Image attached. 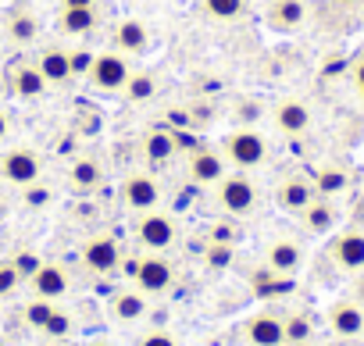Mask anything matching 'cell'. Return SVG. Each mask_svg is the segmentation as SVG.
<instances>
[{
	"instance_id": "obj_38",
	"label": "cell",
	"mask_w": 364,
	"mask_h": 346,
	"mask_svg": "<svg viewBox=\"0 0 364 346\" xmlns=\"http://www.w3.org/2000/svg\"><path fill=\"white\" fill-rule=\"evenodd\" d=\"M136 346H178V335L175 332H164V328H150L136 339Z\"/></svg>"
},
{
	"instance_id": "obj_20",
	"label": "cell",
	"mask_w": 364,
	"mask_h": 346,
	"mask_svg": "<svg viewBox=\"0 0 364 346\" xmlns=\"http://www.w3.org/2000/svg\"><path fill=\"white\" fill-rule=\"evenodd\" d=\"M307 18V0H272V8L264 15L272 33H293Z\"/></svg>"
},
{
	"instance_id": "obj_44",
	"label": "cell",
	"mask_w": 364,
	"mask_h": 346,
	"mask_svg": "<svg viewBox=\"0 0 364 346\" xmlns=\"http://www.w3.org/2000/svg\"><path fill=\"white\" fill-rule=\"evenodd\" d=\"M353 300L364 307V271H360V282H357V293H353Z\"/></svg>"
},
{
	"instance_id": "obj_18",
	"label": "cell",
	"mask_w": 364,
	"mask_h": 346,
	"mask_svg": "<svg viewBox=\"0 0 364 346\" xmlns=\"http://www.w3.org/2000/svg\"><path fill=\"white\" fill-rule=\"evenodd\" d=\"M250 293L257 296V300H282V296H289L293 289H296V282H293V275H282V271H272L268 264H261L257 271H250Z\"/></svg>"
},
{
	"instance_id": "obj_11",
	"label": "cell",
	"mask_w": 364,
	"mask_h": 346,
	"mask_svg": "<svg viewBox=\"0 0 364 346\" xmlns=\"http://www.w3.org/2000/svg\"><path fill=\"white\" fill-rule=\"evenodd\" d=\"M272 121H275V129H279L282 136H304V132L311 129V121H314V111H311V104L300 100V97H282V100L272 107Z\"/></svg>"
},
{
	"instance_id": "obj_6",
	"label": "cell",
	"mask_w": 364,
	"mask_h": 346,
	"mask_svg": "<svg viewBox=\"0 0 364 346\" xmlns=\"http://www.w3.org/2000/svg\"><path fill=\"white\" fill-rule=\"evenodd\" d=\"M122 247H118V239L111 236V232H97V236H90L86 243H82V250H79V261H82V268L90 271V275H111V271H118V264H122Z\"/></svg>"
},
{
	"instance_id": "obj_1",
	"label": "cell",
	"mask_w": 364,
	"mask_h": 346,
	"mask_svg": "<svg viewBox=\"0 0 364 346\" xmlns=\"http://www.w3.org/2000/svg\"><path fill=\"white\" fill-rule=\"evenodd\" d=\"M132 236H136V243H139L143 250L161 254V250H168V247L178 239V225H175L171 215H164V211L154 207V211H143V215L136 218Z\"/></svg>"
},
{
	"instance_id": "obj_41",
	"label": "cell",
	"mask_w": 364,
	"mask_h": 346,
	"mask_svg": "<svg viewBox=\"0 0 364 346\" xmlns=\"http://www.w3.org/2000/svg\"><path fill=\"white\" fill-rule=\"evenodd\" d=\"M350 75H353V90L360 93V100H364V54L353 61V68H350Z\"/></svg>"
},
{
	"instance_id": "obj_31",
	"label": "cell",
	"mask_w": 364,
	"mask_h": 346,
	"mask_svg": "<svg viewBox=\"0 0 364 346\" xmlns=\"http://www.w3.org/2000/svg\"><path fill=\"white\" fill-rule=\"evenodd\" d=\"M200 11L218 22H236L247 11V0H200Z\"/></svg>"
},
{
	"instance_id": "obj_24",
	"label": "cell",
	"mask_w": 364,
	"mask_h": 346,
	"mask_svg": "<svg viewBox=\"0 0 364 346\" xmlns=\"http://www.w3.org/2000/svg\"><path fill=\"white\" fill-rule=\"evenodd\" d=\"M150 47V36H146V26L136 22V18H122L114 26V50L125 54V58H136Z\"/></svg>"
},
{
	"instance_id": "obj_9",
	"label": "cell",
	"mask_w": 364,
	"mask_h": 346,
	"mask_svg": "<svg viewBox=\"0 0 364 346\" xmlns=\"http://www.w3.org/2000/svg\"><path fill=\"white\" fill-rule=\"evenodd\" d=\"M328 261L346 271V275H360L364 271V229H343L328 239Z\"/></svg>"
},
{
	"instance_id": "obj_5",
	"label": "cell",
	"mask_w": 364,
	"mask_h": 346,
	"mask_svg": "<svg viewBox=\"0 0 364 346\" xmlns=\"http://www.w3.org/2000/svg\"><path fill=\"white\" fill-rule=\"evenodd\" d=\"M215 200L229 218H243L257 207V186H254L250 175H225L215 186Z\"/></svg>"
},
{
	"instance_id": "obj_23",
	"label": "cell",
	"mask_w": 364,
	"mask_h": 346,
	"mask_svg": "<svg viewBox=\"0 0 364 346\" xmlns=\"http://www.w3.org/2000/svg\"><path fill=\"white\" fill-rule=\"evenodd\" d=\"M36 68L43 72L47 86H65V82L75 79V75H72V58H68V50H61V47H47V50H40Z\"/></svg>"
},
{
	"instance_id": "obj_2",
	"label": "cell",
	"mask_w": 364,
	"mask_h": 346,
	"mask_svg": "<svg viewBox=\"0 0 364 346\" xmlns=\"http://www.w3.org/2000/svg\"><path fill=\"white\" fill-rule=\"evenodd\" d=\"M43 175V161L33 146H8L4 153H0V179L26 190L33 183H40Z\"/></svg>"
},
{
	"instance_id": "obj_42",
	"label": "cell",
	"mask_w": 364,
	"mask_h": 346,
	"mask_svg": "<svg viewBox=\"0 0 364 346\" xmlns=\"http://www.w3.org/2000/svg\"><path fill=\"white\" fill-rule=\"evenodd\" d=\"M61 8H97V0H58Z\"/></svg>"
},
{
	"instance_id": "obj_3",
	"label": "cell",
	"mask_w": 364,
	"mask_h": 346,
	"mask_svg": "<svg viewBox=\"0 0 364 346\" xmlns=\"http://www.w3.org/2000/svg\"><path fill=\"white\" fill-rule=\"evenodd\" d=\"M222 153H225L240 171H247V168H261V164L268 161V139H264L257 129H236V132L225 136Z\"/></svg>"
},
{
	"instance_id": "obj_14",
	"label": "cell",
	"mask_w": 364,
	"mask_h": 346,
	"mask_svg": "<svg viewBox=\"0 0 364 346\" xmlns=\"http://www.w3.org/2000/svg\"><path fill=\"white\" fill-rule=\"evenodd\" d=\"M146 310H150V296L139 293L136 286H132V289H118V293L107 300V318L118 321V325H136V321L146 318Z\"/></svg>"
},
{
	"instance_id": "obj_37",
	"label": "cell",
	"mask_w": 364,
	"mask_h": 346,
	"mask_svg": "<svg viewBox=\"0 0 364 346\" xmlns=\"http://www.w3.org/2000/svg\"><path fill=\"white\" fill-rule=\"evenodd\" d=\"M208 239H211V243H232V247H236V243H240V229H236L232 222H215V225L208 229Z\"/></svg>"
},
{
	"instance_id": "obj_33",
	"label": "cell",
	"mask_w": 364,
	"mask_h": 346,
	"mask_svg": "<svg viewBox=\"0 0 364 346\" xmlns=\"http://www.w3.org/2000/svg\"><path fill=\"white\" fill-rule=\"evenodd\" d=\"M54 307H58L54 300H40V296H33V300L22 307V321H26L29 328H36V332H40V328L47 325V318H50V310H54Z\"/></svg>"
},
{
	"instance_id": "obj_30",
	"label": "cell",
	"mask_w": 364,
	"mask_h": 346,
	"mask_svg": "<svg viewBox=\"0 0 364 346\" xmlns=\"http://www.w3.org/2000/svg\"><path fill=\"white\" fill-rule=\"evenodd\" d=\"M154 93H157V79H154L150 72H132L129 82H125V90H122V97L132 100V104H143V100H150Z\"/></svg>"
},
{
	"instance_id": "obj_17",
	"label": "cell",
	"mask_w": 364,
	"mask_h": 346,
	"mask_svg": "<svg viewBox=\"0 0 364 346\" xmlns=\"http://www.w3.org/2000/svg\"><path fill=\"white\" fill-rule=\"evenodd\" d=\"M264 264L272 271H282V275L296 279V271L304 268V247L296 239H289V236H279V239H272L264 247Z\"/></svg>"
},
{
	"instance_id": "obj_10",
	"label": "cell",
	"mask_w": 364,
	"mask_h": 346,
	"mask_svg": "<svg viewBox=\"0 0 364 346\" xmlns=\"http://www.w3.org/2000/svg\"><path fill=\"white\" fill-rule=\"evenodd\" d=\"M122 204L136 215L143 211H154L161 204V186L154 175H146V171H132V175H125L122 183Z\"/></svg>"
},
{
	"instance_id": "obj_29",
	"label": "cell",
	"mask_w": 364,
	"mask_h": 346,
	"mask_svg": "<svg viewBox=\"0 0 364 346\" xmlns=\"http://www.w3.org/2000/svg\"><path fill=\"white\" fill-rule=\"evenodd\" d=\"M8 36H11V43L29 47V43L40 36V18H36L33 11H15V15L8 18Z\"/></svg>"
},
{
	"instance_id": "obj_46",
	"label": "cell",
	"mask_w": 364,
	"mask_h": 346,
	"mask_svg": "<svg viewBox=\"0 0 364 346\" xmlns=\"http://www.w3.org/2000/svg\"><path fill=\"white\" fill-rule=\"evenodd\" d=\"M4 211H8V204H4V197H0V218H4Z\"/></svg>"
},
{
	"instance_id": "obj_45",
	"label": "cell",
	"mask_w": 364,
	"mask_h": 346,
	"mask_svg": "<svg viewBox=\"0 0 364 346\" xmlns=\"http://www.w3.org/2000/svg\"><path fill=\"white\" fill-rule=\"evenodd\" d=\"M86 346H114V342H111V339H90Z\"/></svg>"
},
{
	"instance_id": "obj_22",
	"label": "cell",
	"mask_w": 364,
	"mask_h": 346,
	"mask_svg": "<svg viewBox=\"0 0 364 346\" xmlns=\"http://www.w3.org/2000/svg\"><path fill=\"white\" fill-rule=\"evenodd\" d=\"M8 86H11L22 100H40V97L47 93V79H43V72L36 68V61L15 65L11 75H8Z\"/></svg>"
},
{
	"instance_id": "obj_32",
	"label": "cell",
	"mask_w": 364,
	"mask_h": 346,
	"mask_svg": "<svg viewBox=\"0 0 364 346\" xmlns=\"http://www.w3.org/2000/svg\"><path fill=\"white\" fill-rule=\"evenodd\" d=\"M204 264H208L211 271H229V268L236 264V247H232V243H211V239H208V247H204Z\"/></svg>"
},
{
	"instance_id": "obj_35",
	"label": "cell",
	"mask_w": 364,
	"mask_h": 346,
	"mask_svg": "<svg viewBox=\"0 0 364 346\" xmlns=\"http://www.w3.org/2000/svg\"><path fill=\"white\" fill-rule=\"evenodd\" d=\"M22 275H18V268L11 264V257L8 261H0V300H8V296H15L18 289H22Z\"/></svg>"
},
{
	"instance_id": "obj_8",
	"label": "cell",
	"mask_w": 364,
	"mask_h": 346,
	"mask_svg": "<svg viewBox=\"0 0 364 346\" xmlns=\"http://www.w3.org/2000/svg\"><path fill=\"white\" fill-rule=\"evenodd\" d=\"M240 335L247 346H286V325L279 310H254L243 325Z\"/></svg>"
},
{
	"instance_id": "obj_34",
	"label": "cell",
	"mask_w": 364,
	"mask_h": 346,
	"mask_svg": "<svg viewBox=\"0 0 364 346\" xmlns=\"http://www.w3.org/2000/svg\"><path fill=\"white\" fill-rule=\"evenodd\" d=\"M40 332H43L47 339H68V335H72V314L61 310V307H54L50 318H47V325H43Z\"/></svg>"
},
{
	"instance_id": "obj_12",
	"label": "cell",
	"mask_w": 364,
	"mask_h": 346,
	"mask_svg": "<svg viewBox=\"0 0 364 346\" xmlns=\"http://www.w3.org/2000/svg\"><path fill=\"white\" fill-rule=\"evenodd\" d=\"M190 183L193 186H218L225 179V153L211 146H197L190 153Z\"/></svg>"
},
{
	"instance_id": "obj_39",
	"label": "cell",
	"mask_w": 364,
	"mask_h": 346,
	"mask_svg": "<svg viewBox=\"0 0 364 346\" xmlns=\"http://www.w3.org/2000/svg\"><path fill=\"white\" fill-rule=\"evenodd\" d=\"M22 200H26V207L40 211V207H47V204H50V190H47V186H40V183H33V186H26V190H22Z\"/></svg>"
},
{
	"instance_id": "obj_16",
	"label": "cell",
	"mask_w": 364,
	"mask_h": 346,
	"mask_svg": "<svg viewBox=\"0 0 364 346\" xmlns=\"http://www.w3.org/2000/svg\"><path fill=\"white\" fill-rule=\"evenodd\" d=\"M29 289H33V296H40V300H65L68 296V289H72V279H68V271L61 268V264H54V261H43V268L29 279Z\"/></svg>"
},
{
	"instance_id": "obj_4",
	"label": "cell",
	"mask_w": 364,
	"mask_h": 346,
	"mask_svg": "<svg viewBox=\"0 0 364 346\" xmlns=\"http://www.w3.org/2000/svg\"><path fill=\"white\" fill-rule=\"evenodd\" d=\"M132 286L146 296H161L175 286V264L164 254H143L132 268Z\"/></svg>"
},
{
	"instance_id": "obj_13",
	"label": "cell",
	"mask_w": 364,
	"mask_h": 346,
	"mask_svg": "<svg viewBox=\"0 0 364 346\" xmlns=\"http://www.w3.org/2000/svg\"><path fill=\"white\" fill-rule=\"evenodd\" d=\"M328 328L339 335V339H357L364 335V307L353 300V296H343L328 307Z\"/></svg>"
},
{
	"instance_id": "obj_19",
	"label": "cell",
	"mask_w": 364,
	"mask_h": 346,
	"mask_svg": "<svg viewBox=\"0 0 364 346\" xmlns=\"http://www.w3.org/2000/svg\"><path fill=\"white\" fill-rule=\"evenodd\" d=\"M296 218H300V225H304L307 236H328V232H336V225H339V211H336L325 197H314Z\"/></svg>"
},
{
	"instance_id": "obj_15",
	"label": "cell",
	"mask_w": 364,
	"mask_h": 346,
	"mask_svg": "<svg viewBox=\"0 0 364 346\" xmlns=\"http://www.w3.org/2000/svg\"><path fill=\"white\" fill-rule=\"evenodd\" d=\"M314 183L304 179V175H286L279 186H275V207L286 211V215H300L311 200H314Z\"/></svg>"
},
{
	"instance_id": "obj_40",
	"label": "cell",
	"mask_w": 364,
	"mask_h": 346,
	"mask_svg": "<svg viewBox=\"0 0 364 346\" xmlns=\"http://www.w3.org/2000/svg\"><path fill=\"white\" fill-rule=\"evenodd\" d=\"M68 58H72V75H90L97 54H90V50H68Z\"/></svg>"
},
{
	"instance_id": "obj_21",
	"label": "cell",
	"mask_w": 364,
	"mask_h": 346,
	"mask_svg": "<svg viewBox=\"0 0 364 346\" xmlns=\"http://www.w3.org/2000/svg\"><path fill=\"white\" fill-rule=\"evenodd\" d=\"M68 186H72L75 193H93V190H100V186H104V164H100L97 157H90V153L75 157V161L68 164Z\"/></svg>"
},
{
	"instance_id": "obj_25",
	"label": "cell",
	"mask_w": 364,
	"mask_h": 346,
	"mask_svg": "<svg viewBox=\"0 0 364 346\" xmlns=\"http://www.w3.org/2000/svg\"><path fill=\"white\" fill-rule=\"evenodd\" d=\"M314 193L318 197H325V200H336L339 193H346V186H350V171L343 168V164H336V161H328V164H321L318 171H314Z\"/></svg>"
},
{
	"instance_id": "obj_36",
	"label": "cell",
	"mask_w": 364,
	"mask_h": 346,
	"mask_svg": "<svg viewBox=\"0 0 364 346\" xmlns=\"http://www.w3.org/2000/svg\"><path fill=\"white\" fill-rule=\"evenodd\" d=\"M11 264H15V268H18V275L29 282V279H33V275L43 268V257H40L36 250H18V254L11 257Z\"/></svg>"
},
{
	"instance_id": "obj_26",
	"label": "cell",
	"mask_w": 364,
	"mask_h": 346,
	"mask_svg": "<svg viewBox=\"0 0 364 346\" xmlns=\"http://www.w3.org/2000/svg\"><path fill=\"white\" fill-rule=\"evenodd\" d=\"M175 150H178V136H175V132H168V129H154V132H146V136H143V157H146V161H154V164L171 161V157H175Z\"/></svg>"
},
{
	"instance_id": "obj_27",
	"label": "cell",
	"mask_w": 364,
	"mask_h": 346,
	"mask_svg": "<svg viewBox=\"0 0 364 346\" xmlns=\"http://www.w3.org/2000/svg\"><path fill=\"white\" fill-rule=\"evenodd\" d=\"M58 26L65 36H90L97 29V8H61Z\"/></svg>"
},
{
	"instance_id": "obj_43",
	"label": "cell",
	"mask_w": 364,
	"mask_h": 346,
	"mask_svg": "<svg viewBox=\"0 0 364 346\" xmlns=\"http://www.w3.org/2000/svg\"><path fill=\"white\" fill-rule=\"evenodd\" d=\"M8 129H11V121H8V111H4V107H0V139H4V136H8Z\"/></svg>"
},
{
	"instance_id": "obj_7",
	"label": "cell",
	"mask_w": 364,
	"mask_h": 346,
	"mask_svg": "<svg viewBox=\"0 0 364 346\" xmlns=\"http://www.w3.org/2000/svg\"><path fill=\"white\" fill-rule=\"evenodd\" d=\"M132 68H129V58L118 54V50H104L93 58V68H90V82L100 90V93H122L125 82H129Z\"/></svg>"
},
{
	"instance_id": "obj_28",
	"label": "cell",
	"mask_w": 364,
	"mask_h": 346,
	"mask_svg": "<svg viewBox=\"0 0 364 346\" xmlns=\"http://www.w3.org/2000/svg\"><path fill=\"white\" fill-rule=\"evenodd\" d=\"M282 325H286V346H311V339H314V318L307 310L282 314Z\"/></svg>"
}]
</instances>
